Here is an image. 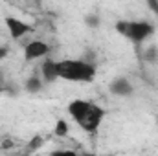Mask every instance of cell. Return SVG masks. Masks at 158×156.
Here are the masks:
<instances>
[{
	"label": "cell",
	"instance_id": "cell-1",
	"mask_svg": "<svg viewBox=\"0 0 158 156\" xmlns=\"http://www.w3.org/2000/svg\"><path fill=\"white\" fill-rule=\"evenodd\" d=\"M66 110L74 117V121L86 132H96L101 127L105 116H107V110L103 107H99L98 103L88 101V99H74V101H70Z\"/></svg>",
	"mask_w": 158,
	"mask_h": 156
},
{
	"label": "cell",
	"instance_id": "cell-2",
	"mask_svg": "<svg viewBox=\"0 0 158 156\" xmlns=\"http://www.w3.org/2000/svg\"><path fill=\"white\" fill-rule=\"evenodd\" d=\"M57 79L70 83H92L96 79V64L85 59H61L55 61Z\"/></svg>",
	"mask_w": 158,
	"mask_h": 156
},
{
	"label": "cell",
	"instance_id": "cell-3",
	"mask_svg": "<svg viewBox=\"0 0 158 156\" xmlns=\"http://www.w3.org/2000/svg\"><path fill=\"white\" fill-rule=\"evenodd\" d=\"M116 31L119 35L127 37L134 44H142L155 33V26L147 20H118L116 22Z\"/></svg>",
	"mask_w": 158,
	"mask_h": 156
},
{
	"label": "cell",
	"instance_id": "cell-4",
	"mask_svg": "<svg viewBox=\"0 0 158 156\" xmlns=\"http://www.w3.org/2000/svg\"><path fill=\"white\" fill-rule=\"evenodd\" d=\"M6 28H7L13 40H20L28 33H31V24H28V22H24L17 17H6Z\"/></svg>",
	"mask_w": 158,
	"mask_h": 156
},
{
	"label": "cell",
	"instance_id": "cell-5",
	"mask_svg": "<svg viewBox=\"0 0 158 156\" xmlns=\"http://www.w3.org/2000/svg\"><path fill=\"white\" fill-rule=\"evenodd\" d=\"M48 51H50V46H48L44 40L33 39V40H30L28 44H24V59H26V61L40 59V57L48 55Z\"/></svg>",
	"mask_w": 158,
	"mask_h": 156
},
{
	"label": "cell",
	"instance_id": "cell-6",
	"mask_svg": "<svg viewBox=\"0 0 158 156\" xmlns=\"http://www.w3.org/2000/svg\"><path fill=\"white\" fill-rule=\"evenodd\" d=\"M109 90H110V94H112V96L127 97V96H131V94L134 92V86H132V83H131L127 77L119 76V77L112 79V83L109 84Z\"/></svg>",
	"mask_w": 158,
	"mask_h": 156
},
{
	"label": "cell",
	"instance_id": "cell-7",
	"mask_svg": "<svg viewBox=\"0 0 158 156\" xmlns=\"http://www.w3.org/2000/svg\"><path fill=\"white\" fill-rule=\"evenodd\" d=\"M40 74H42V79L46 83H53L57 79V72H55V61L52 59H46L40 66Z\"/></svg>",
	"mask_w": 158,
	"mask_h": 156
},
{
	"label": "cell",
	"instance_id": "cell-8",
	"mask_svg": "<svg viewBox=\"0 0 158 156\" xmlns=\"http://www.w3.org/2000/svg\"><path fill=\"white\" fill-rule=\"evenodd\" d=\"M24 88L28 90V92H40V88H42V79L39 76H31V77L26 79V83H24Z\"/></svg>",
	"mask_w": 158,
	"mask_h": 156
},
{
	"label": "cell",
	"instance_id": "cell-9",
	"mask_svg": "<svg viewBox=\"0 0 158 156\" xmlns=\"http://www.w3.org/2000/svg\"><path fill=\"white\" fill-rule=\"evenodd\" d=\"M53 132H55V136L64 138V136L68 134V123H66L63 117H59V119L55 121V129H53Z\"/></svg>",
	"mask_w": 158,
	"mask_h": 156
},
{
	"label": "cell",
	"instance_id": "cell-10",
	"mask_svg": "<svg viewBox=\"0 0 158 156\" xmlns=\"http://www.w3.org/2000/svg\"><path fill=\"white\" fill-rule=\"evenodd\" d=\"M143 59L145 61H149V63H156L158 61V46H149L147 50H145V53H143Z\"/></svg>",
	"mask_w": 158,
	"mask_h": 156
},
{
	"label": "cell",
	"instance_id": "cell-11",
	"mask_svg": "<svg viewBox=\"0 0 158 156\" xmlns=\"http://www.w3.org/2000/svg\"><path fill=\"white\" fill-rule=\"evenodd\" d=\"M50 156H79L76 151H70V149H55L52 151Z\"/></svg>",
	"mask_w": 158,
	"mask_h": 156
},
{
	"label": "cell",
	"instance_id": "cell-12",
	"mask_svg": "<svg viewBox=\"0 0 158 156\" xmlns=\"http://www.w3.org/2000/svg\"><path fill=\"white\" fill-rule=\"evenodd\" d=\"M85 22H86L90 28H99V24H101V20H99V17H98V15H86Z\"/></svg>",
	"mask_w": 158,
	"mask_h": 156
},
{
	"label": "cell",
	"instance_id": "cell-13",
	"mask_svg": "<svg viewBox=\"0 0 158 156\" xmlns=\"http://www.w3.org/2000/svg\"><path fill=\"white\" fill-rule=\"evenodd\" d=\"M40 145H42V138H33L31 142H30V151H35V149H39Z\"/></svg>",
	"mask_w": 158,
	"mask_h": 156
},
{
	"label": "cell",
	"instance_id": "cell-14",
	"mask_svg": "<svg viewBox=\"0 0 158 156\" xmlns=\"http://www.w3.org/2000/svg\"><path fill=\"white\" fill-rule=\"evenodd\" d=\"M7 53H9V48H7V46H0V61H2V59H6V57H7Z\"/></svg>",
	"mask_w": 158,
	"mask_h": 156
},
{
	"label": "cell",
	"instance_id": "cell-15",
	"mask_svg": "<svg viewBox=\"0 0 158 156\" xmlns=\"http://www.w3.org/2000/svg\"><path fill=\"white\" fill-rule=\"evenodd\" d=\"M153 11H155V15H158V0H149V4H147Z\"/></svg>",
	"mask_w": 158,
	"mask_h": 156
},
{
	"label": "cell",
	"instance_id": "cell-16",
	"mask_svg": "<svg viewBox=\"0 0 158 156\" xmlns=\"http://www.w3.org/2000/svg\"><path fill=\"white\" fill-rule=\"evenodd\" d=\"M0 145H2V149H11V147H13V142H11V140H4Z\"/></svg>",
	"mask_w": 158,
	"mask_h": 156
},
{
	"label": "cell",
	"instance_id": "cell-17",
	"mask_svg": "<svg viewBox=\"0 0 158 156\" xmlns=\"http://www.w3.org/2000/svg\"><path fill=\"white\" fill-rule=\"evenodd\" d=\"M79 156H98V154H94V153H83V154H79Z\"/></svg>",
	"mask_w": 158,
	"mask_h": 156
},
{
	"label": "cell",
	"instance_id": "cell-18",
	"mask_svg": "<svg viewBox=\"0 0 158 156\" xmlns=\"http://www.w3.org/2000/svg\"><path fill=\"white\" fill-rule=\"evenodd\" d=\"M2 90H4V86H2V83H0V92H2Z\"/></svg>",
	"mask_w": 158,
	"mask_h": 156
}]
</instances>
